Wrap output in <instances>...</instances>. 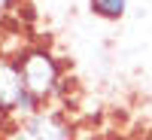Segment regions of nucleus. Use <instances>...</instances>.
<instances>
[{
	"label": "nucleus",
	"instance_id": "obj_3",
	"mask_svg": "<svg viewBox=\"0 0 152 140\" xmlns=\"http://www.w3.org/2000/svg\"><path fill=\"white\" fill-rule=\"evenodd\" d=\"M15 140H70V128L61 122L55 113H34L31 119H24L15 131Z\"/></svg>",
	"mask_w": 152,
	"mask_h": 140
},
{
	"label": "nucleus",
	"instance_id": "obj_1",
	"mask_svg": "<svg viewBox=\"0 0 152 140\" xmlns=\"http://www.w3.org/2000/svg\"><path fill=\"white\" fill-rule=\"evenodd\" d=\"M15 64L21 70V82L28 88V95L37 97L40 104L52 100L61 92V85H64V67H61V61L43 46H28L15 58Z\"/></svg>",
	"mask_w": 152,
	"mask_h": 140
},
{
	"label": "nucleus",
	"instance_id": "obj_4",
	"mask_svg": "<svg viewBox=\"0 0 152 140\" xmlns=\"http://www.w3.org/2000/svg\"><path fill=\"white\" fill-rule=\"evenodd\" d=\"M91 3V12L100 18H110V21H119L125 12H128V0H88Z\"/></svg>",
	"mask_w": 152,
	"mask_h": 140
},
{
	"label": "nucleus",
	"instance_id": "obj_5",
	"mask_svg": "<svg viewBox=\"0 0 152 140\" xmlns=\"http://www.w3.org/2000/svg\"><path fill=\"white\" fill-rule=\"evenodd\" d=\"M18 0H0V24H6L9 15H12V9H15Z\"/></svg>",
	"mask_w": 152,
	"mask_h": 140
},
{
	"label": "nucleus",
	"instance_id": "obj_2",
	"mask_svg": "<svg viewBox=\"0 0 152 140\" xmlns=\"http://www.w3.org/2000/svg\"><path fill=\"white\" fill-rule=\"evenodd\" d=\"M40 110L43 104L28 95L15 58H0V116H15L24 122Z\"/></svg>",
	"mask_w": 152,
	"mask_h": 140
}]
</instances>
